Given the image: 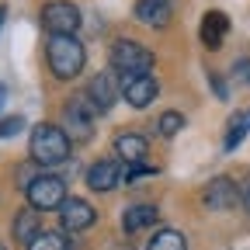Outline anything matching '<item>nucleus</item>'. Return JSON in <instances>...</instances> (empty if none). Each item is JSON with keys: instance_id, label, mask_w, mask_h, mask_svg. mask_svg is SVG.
<instances>
[{"instance_id": "b1692460", "label": "nucleus", "mask_w": 250, "mask_h": 250, "mask_svg": "<svg viewBox=\"0 0 250 250\" xmlns=\"http://www.w3.org/2000/svg\"><path fill=\"white\" fill-rule=\"evenodd\" d=\"M240 202H243V208L250 212V181L243 184V191H240Z\"/></svg>"}, {"instance_id": "4468645a", "label": "nucleus", "mask_w": 250, "mask_h": 250, "mask_svg": "<svg viewBox=\"0 0 250 250\" xmlns=\"http://www.w3.org/2000/svg\"><path fill=\"white\" fill-rule=\"evenodd\" d=\"M136 21L149 28H167L170 24V4L167 0H139L136 4Z\"/></svg>"}, {"instance_id": "cd10ccee", "label": "nucleus", "mask_w": 250, "mask_h": 250, "mask_svg": "<svg viewBox=\"0 0 250 250\" xmlns=\"http://www.w3.org/2000/svg\"><path fill=\"white\" fill-rule=\"evenodd\" d=\"M167 4H170V0H167Z\"/></svg>"}, {"instance_id": "423d86ee", "label": "nucleus", "mask_w": 250, "mask_h": 250, "mask_svg": "<svg viewBox=\"0 0 250 250\" xmlns=\"http://www.w3.org/2000/svg\"><path fill=\"white\" fill-rule=\"evenodd\" d=\"M42 24L49 28V35H77L80 11L70 4V0H49L42 7Z\"/></svg>"}, {"instance_id": "393cba45", "label": "nucleus", "mask_w": 250, "mask_h": 250, "mask_svg": "<svg viewBox=\"0 0 250 250\" xmlns=\"http://www.w3.org/2000/svg\"><path fill=\"white\" fill-rule=\"evenodd\" d=\"M4 101H7V87L0 83V108H4Z\"/></svg>"}, {"instance_id": "4be33fe9", "label": "nucleus", "mask_w": 250, "mask_h": 250, "mask_svg": "<svg viewBox=\"0 0 250 250\" xmlns=\"http://www.w3.org/2000/svg\"><path fill=\"white\" fill-rule=\"evenodd\" d=\"M233 80L240 87H250V59H236L233 62Z\"/></svg>"}, {"instance_id": "1a4fd4ad", "label": "nucleus", "mask_w": 250, "mask_h": 250, "mask_svg": "<svg viewBox=\"0 0 250 250\" xmlns=\"http://www.w3.org/2000/svg\"><path fill=\"white\" fill-rule=\"evenodd\" d=\"M94 219H98V212H94V205L83 202V198H66L59 205V223H62L66 233H80V229L94 226Z\"/></svg>"}, {"instance_id": "f257e3e1", "label": "nucleus", "mask_w": 250, "mask_h": 250, "mask_svg": "<svg viewBox=\"0 0 250 250\" xmlns=\"http://www.w3.org/2000/svg\"><path fill=\"white\" fill-rule=\"evenodd\" d=\"M31 160L42 164V167H59L70 160V136L62 132V125L42 122L31 129Z\"/></svg>"}, {"instance_id": "a211bd4d", "label": "nucleus", "mask_w": 250, "mask_h": 250, "mask_svg": "<svg viewBox=\"0 0 250 250\" xmlns=\"http://www.w3.org/2000/svg\"><path fill=\"white\" fill-rule=\"evenodd\" d=\"M24 250H70V243H66V236L59 229H39Z\"/></svg>"}, {"instance_id": "f03ea898", "label": "nucleus", "mask_w": 250, "mask_h": 250, "mask_svg": "<svg viewBox=\"0 0 250 250\" xmlns=\"http://www.w3.org/2000/svg\"><path fill=\"white\" fill-rule=\"evenodd\" d=\"M45 59H49V70L56 80H73L83 70L87 52H83V42L77 35H52L45 45Z\"/></svg>"}, {"instance_id": "6ab92c4d", "label": "nucleus", "mask_w": 250, "mask_h": 250, "mask_svg": "<svg viewBox=\"0 0 250 250\" xmlns=\"http://www.w3.org/2000/svg\"><path fill=\"white\" fill-rule=\"evenodd\" d=\"M146 250H188V240L177 229H160L156 236H149Z\"/></svg>"}, {"instance_id": "dca6fc26", "label": "nucleus", "mask_w": 250, "mask_h": 250, "mask_svg": "<svg viewBox=\"0 0 250 250\" xmlns=\"http://www.w3.org/2000/svg\"><path fill=\"white\" fill-rule=\"evenodd\" d=\"M247 136H250V108L229 118V125H226V139H223V146H226V149H236V146H240V143H243Z\"/></svg>"}, {"instance_id": "6e6552de", "label": "nucleus", "mask_w": 250, "mask_h": 250, "mask_svg": "<svg viewBox=\"0 0 250 250\" xmlns=\"http://www.w3.org/2000/svg\"><path fill=\"white\" fill-rule=\"evenodd\" d=\"M202 202H205V208H212V212H226V208H233V205L240 202V188H236L229 177H212V181L205 184V191H202Z\"/></svg>"}, {"instance_id": "20e7f679", "label": "nucleus", "mask_w": 250, "mask_h": 250, "mask_svg": "<svg viewBox=\"0 0 250 250\" xmlns=\"http://www.w3.org/2000/svg\"><path fill=\"white\" fill-rule=\"evenodd\" d=\"M24 191H28V205L35 212H52V208L59 212V205L66 202V181L56 174H39L24 184Z\"/></svg>"}, {"instance_id": "0eeeda50", "label": "nucleus", "mask_w": 250, "mask_h": 250, "mask_svg": "<svg viewBox=\"0 0 250 250\" xmlns=\"http://www.w3.org/2000/svg\"><path fill=\"white\" fill-rule=\"evenodd\" d=\"M83 98L94 104V111H98V115L111 111V108H115V101H118V83H115V73H98V77L87 83Z\"/></svg>"}, {"instance_id": "2eb2a0df", "label": "nucleus", "mask_w": 250, "mask_h": 250, "mask_svg": "<svg viewBox=\"0 0 250 250\" xmlns=\"http://www.w3.org/2000/svg\"><path fill=\"white\" fill-rule=\"evenodd\" d=\"M156 219H160V212H156V205H129L122 215V229L125 233H139L146 226H153Z\"/></svg>"}, {"instance_id": "a878e982", "label": "nucleus", "mask_w": 250, "mask_h": 250, "mask_svg": "<svg viewBox=\"0 0 250 250\" xmlns=\"http://www.w3.org/2000/svg\"><path fill=\"white\" fill-rule=\"evenodd\" d=\"M4 21H7V7L0 4V28H4Z\"/></svg>"}, {"instance_id": "412c9836", "label": "nucleus", "mask_w": 250, "mask_h": 250, "mask_svg": "<svg viewBox=\"0 0 250 250\" xmlns=\"http://www.w3.org/2000/svg\"><path fill=\"white\" fill-rule=\"evenodd\" d=\"M21 129H24V118H21V115H11V118L0 122V139H11V136H18Z\"/></svg>"}, {"instance_id": "f8f14e48", "label": "nucleus", "mask_w": 250, "mask_h": 250, "mask_svg": "<svg viewBox=\"0 0 250 250\" xmlns=\"http://www.w3.org/2000/svg\"><path fill=\"white\" fill-rule=\"evenodd\" d=\"M198 35H202V45H205V49H219V45L226 42V35H229V18H226L223 11H208V14L202 18Z\"/></svg>"}, {"instance_id": "ddd939ff", "label": "nucleus", "mask_w": 250, "mask_h": 250, "mask_svg": "<svg viewBox=\"0 0 250 250\" xmlns=\"http://www.w3.org/2000/svg\"><path fill=\"white\" fill-rule=\"evenodd\" d=\"M115 153H118V160H125V164H143L146 160V153H149V143L139 136V132H122L118 139H115Z\"/></svg>"}, {"instance_id": "f3484780", "label": "nucleus", "mask_w": 250, "mask_h": 250, "mask_svg": "<svg viewBox=\"0 0 250 250\" xmlns=\"http://www.w3.org/2000/svg\"><path fill=\"white\" fill-rule=\"evenodd\" d=\"M39 233V212L35 208H21L18 215H14V236H18V243H31V236Z\"/></svg>"}, {"instance_id": "7ed1b4c3", "label": "nucleus", "mask_w": 250, "mask_h": 250, "mask_svg": "<svg viewBox=\"0 0 250 250\" xmlns=\"http://www.w3.org/2000/svg\"><path fill=\"white\" fill-rule=\"evenodd\" d=\"M111 70H115V77H149L153 52L132 39H118L111 45Z\"/></svg>"}, {"instance_id": "bb28decb", "label": "nucleus", "mask_w": 250, "mask_h": 250, "mask_svg": "<svg viewBox=\"0 0 250 250\" xmlns=\"http://www.w3.org/2000/svg\"><path fill=\"white\" fill-rule=\"evenodd\" d=\"M0 250H4V243H0Z\"/></svg>"}, {"instance_id": "9d476101", "label": "nucleus", "mask_w": 250, "mask_h": 250, "mask_svg": "<svg viewBox=\"0 0 250 250\" xmlns=\"http://www.w3.org/2000/svg\"><path fill=\"white\" fill-rule=\"evenodd\" d=\"M125 181V174H122V164H118V156L115 160H98V164H90V170H87V188L90 191H115V188Z\"/></svg>"}, {"instance_id": "aec40b11", "label": "nucleus", "mask_w": 250, "mask_h": 250, "mask_svg": "<svg viewBox=\"0 0 250 250\" xmlns=\"http://www.w3.org/2000/svg\"><path fill=\"white\" fill-rule=\"evenodd\" d=\"M181 129H184V115H181V111H164L160 118H156V132L167 136V139L177 136Z\"/></svg>"}, {"instance_id": "5701e85b", "label": "nucleus", "mask_w": 250, "mask_h": 250, "mask_svg": "<svg viewBox=\"0 0 250 250\" xmlns=\"http://www.w3.org/2000/svg\"><path fill=\"white\" fill-rule=\"evenodd\" d=\"M208 80H212V90H215V98H219V101H226V98H229V87H226V80L219 77V73H208Z\"/></svg>"}, {"instance_id": "9b49d317", "label": "nucleus", "mask_w": 250, "mask_h": 250, "mask_svg": "<svg viewBox=\"0 0 250 250\" xmlns=\"http://www.w3.org/2000/svg\"><path fill=\"white\" fill-rule=\"evenodd\" d=\"M156 94H160V87H156L153 77H122V98L132 108H149L156 101Z\"/></svg>"}, {"instance_id": "39448f33", "label": "nucleus", "mask_w": 250, "mask_h": 250, "mask_svg": "<svg viewBox=\"0 0 250 250\" xmlns=\"http://www.w3.org/2000/svg\"><path fill=\"white\" fill-rule=\"evenodd\" d=\"M94 104L83 98V94H73V98L66 101V108H62V125H66V132L70 139H77V143H87L90 136H94Z\"/></svg>"}]
</instances>
